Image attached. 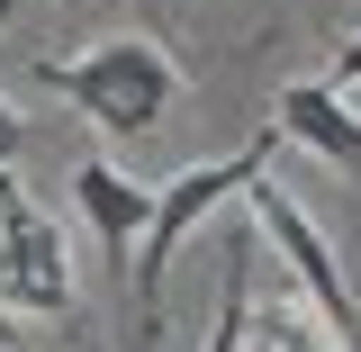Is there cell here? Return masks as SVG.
Listing matches in <instances>:
<instances>
[{"label":"cell","instance_id":"cell-12","mask_svg":"<svg viewBox=\"0 0 361 352\" xmlns=\"http://www.w3.org/2000/svg\"><path fill=\"white\" fill-rule=\"evenodd\" d=\"M0 9H18V0H0Z\"/></svg>","mask_w":361,"mask_h":352},{"label":"cell","instance_id":"cell-13","mask_svg":"<svg viewBox=\"0 0 361 352\" xmlns=\"http://www.w3.org/2000/svg\"><path fill=\"white\" fill-rule=\"evenodd\" d=\"M334 352H343V344H334Z\"/></svg>","mask_w":361,"mask_h":352},{"label":"cell","instance_id":"cell-4","mask_svg":"<svg viewBox=\"0 0 361 352\" xmlns=\"http://www.w3.org/2000/svg\"><path fill=\"white\" fill-rule=\"evenodd\" d=\"M0 316H73V253L63 226L37 217V199L0 172Z\"/></svg>","mask_w":361,"mask_h":352},{"label":"cell","instance_id":"cell-14","mask_svg":"<svg viewBox=\"0 0 361 352\" xmlns=\"http://www.w3.org/2000/svg\"><path fill=\"white\" fill-rule=\"evenodd\" d=\"M0 352H9V344H0Z\"/></svg>","mask_w":361,"mask_h":352},{"label":"cell","instance_id":"cell-6","mask_svg":"<svg viewBox=\"0 0 361 352\" xmlns=\"http://www.w3.org/2000/svg\"><path fill=\"white\" fill-rule=\"evenodd\" d=\"M271 127L289 135V145H307V154H325V163L361 172V118H353V99H343L334 82H289Z\"/></svg>","mask_w":361,"mask_h":352},{"label":"cell","instance_id":"cell-11","mask_svg":"<svg viewBox=\"0 0 361 352\" xmlns=\"http://www.w3.org/2000/svg\"><path fill=\"white\" fill-rule=\"evenodd\" d=\"M135 9H145V28H163V0H135Z\"/></svg>","mask_w":361,"mask_h":352},{"label":"cell","instance_id":"cell-1","mask_svg":"<svg viewBox=\"0 0 361 352\" xmlns=\"http://www.w3.org/2000/svg\"><path fill=\"white\" fill-rule=\"evenodd\" d=\"M37 82L63 109H82L99 135H154L172 118V99H180V63L154 37H109L90 54H45Z\"/></svg>","mask_w":361,"mask_h":352},{"label":"cell","instance_id":"cell-2","mask_svg":"<svg viewBox=\"0 0 361 352\" xmlns=\"http://www.w3.org/2000/svg\"><path fill=\"white\" fill-rule=\"evenodd\" d=\"M271 145H280V127L253 135L244 154H226V163H190V172H172V190H154V226H145V244H135V316H145V344H154V325H163V280H172V253L199 235V226L217 217L226 199H244L253 181H262Z\"/></svg>","mask_w":361,"mask_h":352},{"label":"cell","instance_id":"cell-5","mask_svg":"<svg viewBox=\"0 0 361 352\" xmlns=\"http://www.w3.org/2000/svg\"><path fill=\"white\" fill-rule=\"evenodd\" d=\"M73 199H82V226H90V244L109 253L118 289H135V244H145V226H154V190L135 172H118L109 154H82V163H73Z\"/></svg>","mask_w":361,"mask_h":352},{"label":"cell","instance_id":"cell-7","mask_svg":"<svg viewBox=\"0 0 361 352\" xmlns=\"http://www.w3.org/2000/svg\"><path fill=\"white\" fill-rule=\"evenodd\" d=\"M253 253H262V226L244 217L226 244V280H217V325L199 352H253Z\"/></svg>","mask_w":361,"mask_h":352},{"label":"cell","instance_id":"cell-9","mask_svg":"<svg viewBox=\"0 0 361 352\" xmlns=\"http://www.w3.org/2000/svg\"><path fill=\"white\" fill-rule=\"evenodd\" d=\"M18 145H27V118H18V109L0 99V172H9V154H18Z\"/></svg>","mask_w":361,"mask_h":352},{"label":"cell","instance_id":"cell-3","mask_svg":"<svg viewBox=\"0 0 361 352\" xmlns=\"http://www.w3.org/2000/svg\"><path fill=\"white\" fill-rule=\"evenodd\" d=\"M244 217L262 226V244H280V262H289V280H298V289L316 298L325 334H334L343 352H361V298H353V280L334 271V244L316 235V217H307V208H298V199H289V190H280L271 172L244 190Z\"/></svg>","mask_w":361,"mask_h":352},{"label":"cell","instance_id":"cell-8","mask_svg":"<svg viewBox=\"0 0 361 352\" xmlns=\"http://www.w3.org/2000/svg\"><path fill=\"white\" fill-rule=\"evenodd\" d=\"M253 352H334V334H325V316H316V298L298 280H280L253 308Z\"/></svg>","mask_w":361,"mask_h":352},{"label":"cell","instance_id":"cell-10","mask_svg":"<svg viewBox=\"0 0 361 352\" xmlns=\"http://www.w3.org/2000/svg\"><path fill=\"white\" fill-rule=\"evenodd\" d=\"M343 82H361V37H343V54H334V90Z\"/></svg>","mask_w":361,"mask_h":352}]
</instances>
